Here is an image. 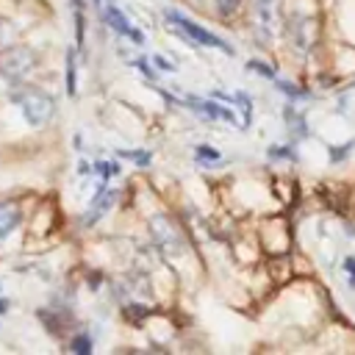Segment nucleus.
Instances as JSON below:
<instances>
[{
    "label": "nucleus",
    "mask_w": 355,
    "mask_h": 355,
    "mask_svg": "<svg viewBox=\"0 0 355 355\" xmlns=\"http://www.w3.org/2000/svg\"><path fill=\"white\" fill-rule=\"evenodd\" d=\"M133 67H136V72H141L147 80H155V69L147 64V58H133Z\"/></svg>",
    "instance_id": "obj_22"
},
{
    "label": "nucleus",
    "mask_w": 355,
    "mask_h": 355,
    "mask_svg": "<svg viewBox=\"0 0 355 355\" xmlns=\"http://www.w3.org/2000/svg\"><path fill=\"white\" fill-rule=\"evenodd\" d=\"M116 155L125 158V161H133V164H139V166H147V164L153 161V153H150V150H119Z\"/></svg>",
    "instance_id": "obj_16"
},
{
    "label": "nucleus",
    "mask_w": 355,
    "mask_h": 355,
    "mask_svg": "<svg viewBox=\"0 0 355 355\" xmlns=\"http://www.w3.org/2000/svg\"><path fill=\"white\" fill-rule=\"evenodd\" d=\"M36 67V53L28 44H8L0 50V78L8 83H19Z\"/></svg>",
    "instance_id": "obj_3"
},
{
    "label": "nucleus",
    "mask_w": 355,
    "mask_h": 355,
    "mask_svg": "<svg viewBox=\"0 0 355 355\" xmlns=\"http://www.w3.org/2000/svg\"><path fill=\"white\" fill-rule=\"evenodd\" d=\"M344 275H347L349 286L355 288V258H352V255H347V258H344Z\"/></svg>",
    "instance_id": "obj_24"
},
{
    "label": "nucleus",
    "mask_w": 355,
    "mask_h": 355,
    "mask_svg": "<svg viewBox=\"0 0 355 355\" xmlns=\"http://www.w3.org/2000/svg\"><path fill=\"white\" fill-rule=\"evenodd\" d=\"M247 69H250V72H258V75H263V78H269V80H275V78H277V72H275L269 64H263V61H255V58L247 64Z\"/></svg>",
    "instance_id": "obj_21"
},
{
    "label": "nucleus",
    "mask_w": 355,
    "mask_h": 355,
    "mask_svg": "<svg viewBox=\"0 0 355 355\" xmlns=\"http://www.w3.org/2000/svg\"><path fill=\"white\" fill-rule=\"evenodd\" d=\"M114 202H116V191L108 189V183L100 180V186H97V191H94V197H92V205H89V211H86V216H83V225H94Z\"/></svg>",
    "instance_id": "obj_10"
},
{
    "label": "nucleus",
    "mask_w": 355,
    "mask_h": 355,
    "mask_svg": "<svg viewBox=\"0 0 355 355\" xmlns=\"http://www.w3.org/2000/svg\"><path fill=\"white\" fill-rule=\"evenodd\" d=\"M283 119H286V125H288V130H291L294 139H308L311 128H308V119H305L302 111H297L294 105H286L283 108Z\"/></svg>",
    "instance_id": "obj_12"
},
{
    "label": "nucleus",
    "mask_w": 355,
    "mask_h": 355,
    "mask_svg": "<svg viewBox=\"0 0 355 355\" xmlns=\"http://www.w3.org/2000/svg\"><path fill=\"white\" fill-rule=\"evenodd\" d=\"M14 36V25L8 19H0V44H8Z\"/></svg>",
    "instance_id": "obj_23"
},
{
    "label": "nucleus",
    "mask_w": 355,
    "mask_h": 355,
    "mask_svg": "<svg viewBox=\"0 0 355 355\" xmlns=\"http://www.w3.org/2000/svg\"><path fill=\"white\" fill-rule=\"evenodd\" d=\"M69 349L78 352V355L92 352V336H89V333H75V338L69 341Z\"/></svg>",
    "instance_id": "obj_19"
},
{
    "label": "nucleus",
    "mask_w": 355,
    "mask_h": 355,
    "mask_svg": "<svg viewBox=\"0 0 355 355\" xmlns=\"http://www.w3.org/2000/svg\"><path fill=\"white\" fill-rule=\"evenodd\" d=\"M194 158H197V164H202V166H216V164L225 161L222 153H219L216 147H208V144H197V147H194Z\"/></svg>",
    "instance_id": "obj_14"
},
{
    "label": "nucleus",
    "mask_w": 355,
    "mask_h": 355,
    "mask_svg": "<svg viewBox=\"0 0 355 355\" xmlns=\"http://www.w3.org/2000/svg\"><path fill=\"white\" fill-rule=\"evenodd\" d=\"M286 33H288V42L294 44V50H300L305 55L313 44V19L305 14H291L286 22Z\"/></svg>",
    "instance_id": "obj_5"
},
{
    "label": "nucleus",
    "mask_w": 355,
    "mask_h": 355,
    "mask_svg": "<svg viewBox=\"0 0 355 355\" xmlns=\"http://www.w3.org/2000/svg\"><path fill=\"white\" fill-rule=\"evenodd\" d=\"M19 222H22V211H19V205L11 202V200L0 202V241L8 239V236L19 227Z\"/></svg>",
    "instance_id": "obj_11"
},
{
    "label": "nucleus",
    "mask_w": 355,
    "mask_h": 355,
    "mask_svg": "<svg viewBox=\"0 0 355 355\" xmlns=\"http://www.w3.org/2000/svg\"><path fill=\"white\" fill-rule=\"evenodd\" d=\"M266 153H269L272 161H297V153H294V147H288V144H280V147L272 144Z\"/></svg>",
    "instance_id": "obj_18"
},
{
    "label": "nucleus",
    "mask_w": 355,
    "mask_h": 355,
    "mask_svg": "<svg viewBox=\"0 0 355 355\" xmlns=\"http://www.w3.org/2000/svg\"><path fill=\"white\" fill-rule=\"evenodd\" d=\"M6 305H8V302H6V300H0V313H6Z\"/></svg>",
    "instance_id": "obj_27"
},
{
    "label": "nucleus",
    "mask_w": 355,
    "mask_h": 355,
    "mask_svg": "<svg viewBox=\"0 0 355 355\" xmlns=\"http://www.w3.org/2000/svg\"><path fill=\"white\" fill-rule=\"evenodd\" d=\"M275 86L286 94V97H291V100H308L311 97V92H305V89H297L294 83H288V80H280V78H275Z\"/></svg>",
    "instance_id": "obj_15"
},
{
    "label": "nucleus",
    "mask_w": 355,
    "mask_h": 355,
    "mask_svg": "<svg viewBox=\"0 0 355 355\" xmlns=\"http://www.w3.org/2000/svg\"><path fill=\"white\" fill-rule=\"evenodd\" d=\"M180 105H189V108H194L197 114H202V116H208V119H222V122H230V125H241V122L236 119V111H230L227 105L202 100V97H180Z\"/></svg>",
    "instance_id": "obj_7"
},
{
    "label": "nucleus",
    "mask_w": 355,
    "mask_h": 355,
    "mask_svg": "<svg viewBox=\"0 0 355 355\" xmlns=\"http://www.w3.org/2000/svg\"><path fill=\"white\" fill-rule=\"evenodd\" d=\"M153 61L158 64V69H161V72H178V67H175L172 61H166L164 55H153Z\"/></svg>",
    "instance_id": "obj_26"
},
{
    "label": "nucleus",
    "mask_w": 355,
    "mask_h": 355,
    "mask_svg": "<svg viewBox=\"0 0 355 355\" xmlns=\"http://www.w3.org/2000/svg\"><path fill=\"white\" fill-rule=\"evenodd\" d=\"M39 322L47 327L50 336H67V330L75 324V316L69 313V308H39Z\"/></svg>",
    "instance_id": "obj_9"
},
{
    "label": "nucleus",
    "mask_w": 355,
    "mask_h": 355,
    "mask_svg": "<svg viewBox=\"0 0 355 355\" xmlns=\"http://www.w3.org/2000/svg\"><path fill=\"white\" fill-rule=\"evenodd\" d=\"M150 239L158 247V252L166 255V258H175V255H183L186 252L183 236L178 233V227L166 216H153L150 219Z\"/></svg>",
    "instance_id": "obj_4"
},
{
    "label": "nucleus",
    "mask_w": 355,
    "mask_h": 355,
    "mask_svg": "<svg viewBox=\"0 0 355 355\" xmlns=\"http://www.w3.org/2000/svg\"><path fill=\"white\" fill-rule=\"evenodd\" d=\"M72 3V19H75V47L83 50L86 42V17H83V0H69Z\"/></svg>",
    "instance_id": "obj_13"
},
{
    "label": "nucleus",
    "mask_w": 355,
    "mask_h": 355,
    "mask_svg": "<svg viewBox=\"0 0 355 355\" xmlns=\"http://www.w3.org/2000/svg\"><path fill=\"white\" fill-rule=\"evenodd\" d=\"M216 8H219V14H233L236 8H239V0H216Z\"/></svg>",
    "instance_id": "obj_25"
},
{
    "label": "nucleus",
    "mask_w": 355,
    "mask_h": 355,
    "mask_svg": "<svg viewBox=\"0 0 355 355\" xmlns=\"http://www.w3.org/2000/svg\"><path fill=\"white\" fill-rule=\"evenodd\" d=\"M252 28L261 42H272L275 36V0H252Z\"/></svg>",
    "instance_id": "obj_6"
},
{
    "label": "nucleus",
    "mask_w": 355,
    "mask_h": 355,
    "mask_svg": "<svg viewBox=\"0 0 355 355\" xmlns=\"http://www.w3.org/2000/svg\"><path fill=\"white\" fill-rule=\"evenodd\" d=\"M6 97H8V103H14L22 111V119L31 128H44L55 116V100H53V94H47L39 86L11 83V89L6 92Z\"/></svg>",
    "instance_id": "obj_1"
},
{
    "label": "nucleus",
    "mask_w": 355,
    "mask_h": 355,
    "mask_svg": "<svg viewBox=\"0 0 355 355\" xmlns=\"http://www.w3.org/2000/svg\"><path fill=\"white\" fill-rule=\"evenodd\" d=\"M164 19L183 36V39H189V44H202V47H216V50H222L225 55H236V50L222 39V36H216V33H211V31H205L202 25H197L194 19H189L186 14H180V11H175V8H164Z\"/></svg>",
    "instance_id": "obj_2"
},
{
    "label": "nucleus",
    "mask_w": 355,
    "mask_h": 355,
    "mask_svg": "<svg viewBox=\"0 0 355 355\" xmlns=\"http://www.w3.org/2000/svg\"><path fill=\"white\" fill-rule=\"evenodd\" d=\"M352 150H355V139H349V141L341 144V147H327V153H330V164H338V161L349 158Z\"/></svg>",
    "instance_id": "obj_20"
},
{
    "label": "nucleus",
    "mask_w": 355,
    "mask_h": 355,
    "mask_svg": "<svg viewBox=\"0 0 355 355\" xmlns=\"http://www.w3.org/2000/svg\"><path fill=\"white\" fill-rule=\"evenodd\" d=\"M75 47L67 50V94L75 97Z\"/></svg>",
    "instance_id": "obj_17"
},
{
    "label": "nucleus",
    "mask_w": 355,
    "mask_h": 355,
    "mask_svg": "<svg viewBox=\"0 0 355 355\" xmlns=\"http://www.w3.org/2000/svg\"><path fill=\"white\" fill-rule=\"evenodd\" d=\"M103 19L108 22V28H114L116 33H122V36H128V39H133L136 44H144V33L139 31V28H133L130 25V19L114 6V3H105L103 6Z\"/></svg>",
    "instance_id": "obj_8"
}]
</instances>
